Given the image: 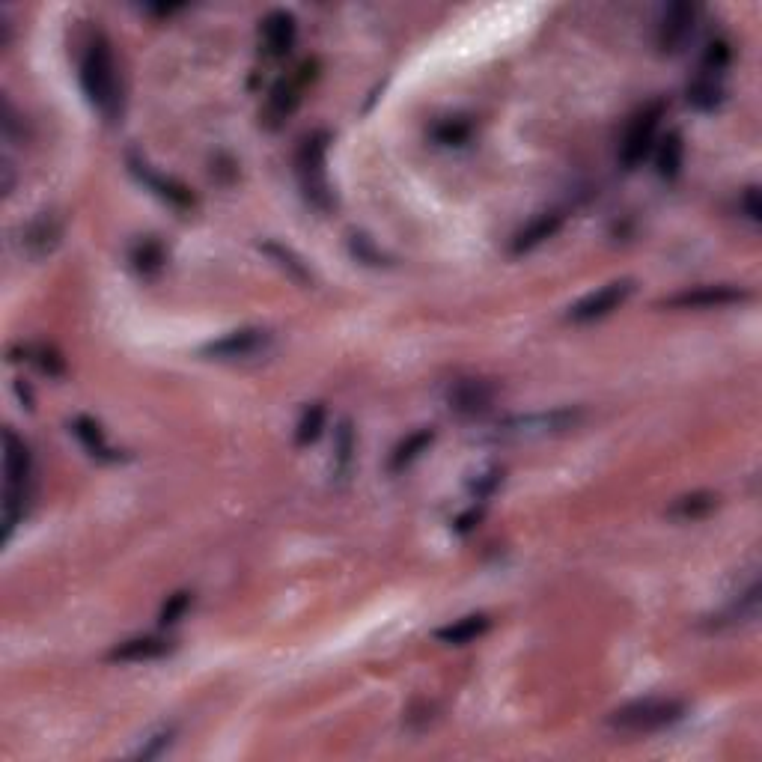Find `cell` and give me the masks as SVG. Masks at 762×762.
<instances>
[{
    "label": "cell",
    "instance_id": "5b68a950",
    "mask_svg": "<svg viewBox=\"0 0 762 762\" xmlns=\"http://www.w3.org/2000/svg\"><path fill=\"white\" fill-rule=\"evenodd\" d=\"M664 114H667L664 99H652L649 105H643L635 117L629 120L626 134H623V143H620V164H623V170H637L652 155Z\"/></svg>",
    "mask_w": 762,
    "mask_h": 762
},
{
    "label": "cell",
    "instance_id": "d6986e66",
    "mask_svg": "<svg viewBox=\"0 0 762 762\" xmlns=\"http://www.w3.org/2000/svg\"><path fill=\"white\" fill-rule=\"evenodd\" d=\"M685 102H688L694 111H703V114L718 111L721 102H724V78H712V75L697 72L694 81L685 87Z\"/></svg>",
    "mask_w": 762,
    "mask_h": 762
},
{
    "label": "cell",
    "instance_id": "7a4b0ae2",
    "mask_svg": "<svg viewBox=\"0 0 762 762\" xmlns=\"http://www.w3.org/2000/svg\"><path fill=\"white\" fill-rule=\"evenodd\" d=\"M328 143L331 134L328 131H313L301 140L298 152H295V173H298V185L304 200L319 209V212H331L334 209V191L328 182Z\"/></svg>",
    "mask_w": 762,
    "mask_h": 762
},
{
    "label": "cell",
    "instance_id": "4dcf8cb0",
    "mask_svg": "<svg viewBox=\"0 0 762 762\" xmlns=\"http://www.w3.org/2000/svg\"><path fill=\"white\" fill-rule=\"evenodd\" d=\"M468 137H471V126L465 120H444L435 128V140L444 146H462Z\"/></svg>",
    "mask_w": 762,
    "mask_h": 762
},
{
    "label": "cell",
    "instance_id": "8fae6325",
    "mask_svg": "<svg viewBox=\"0 0 762 762\" xmlns=\"http://www.w3.org/2000/svg\"><path fill=\"white\" fill-rule=\"evenodd\" d=\"M498 387L489 379H456L447 390V405L462 420H477L492 411Z\"/></svg>",
    "mask_w": 762,
    "mask_h": 762
},
{
    "label": "cell",
    "instance_id": "4fadbf2b",
    "mask_svg": "<svg viewBox=\"0 0 762 762\" xmlns=\"http://www.w3.org/2000/svg\"><path fill=\"white\" fill-rule=\"evenodd\" d=\"M63 239V221L54 212H42L33 221H27L18 233V251L27 254L30 259H42L48 256Z\"/></svg>",
    "mask_w": 762,
    "mask_h": 762
},
{
    "label": "cell",
    "instance_id": "83f0119b",
    "mask_svg": "<svg viewBox=\"0 0 762 762\" xmlns=\"http://www.w3.org/2000/svg\"><path fill=\"white\" fill-rule=\"evenodd\" d=\"M262 251L271 256V259H277V265H280L283 271H289V277H295L298 283H310V271H307V265H304L298 256L292 254L289 248H283V245H277V242H265V245H262Z\"/></svg>",
    "mask_w": 762,
    "mask_h": 762
},
{
    "label": "cell",
    "instance_id": "603a6c76",
    "mask_svg": "<svg viewBox=\"0 0 762 762\" xmlns=\"http://www.w3.org/2000/svg\"><path fill=\"white\" fill-rule=\"evenodd\" d=\"M715 507H718V495L715 492H691V495L676 498L670 504V509H667V515L679 518V521H700L709 512H715Z\"/></svg>",
    "mask_w": 762,
    "mask_h": 762
},
{
    "label": "cell",
    "instance_id": "5bb4252c",
    "mask_svg": "<svg viewBox=\"0 0 762 762\" xmlns=\"http://www.w3.org/2000/svg\"><path fill=\"white\" fill-rule=\"evenodd\" d=\"M259 39H262V51L268 57H286L298 39V21L292 12L286 9H271L262 21H259Z\"/></svg>",
    "mask_w": 762,
    "mask_h": 762
},
{
    "label": "cell",
    "instance_id": "4316f807",
    "mask_svg": "<svg viewBox=\"0 0 762 762\" xmlns=\"http://www.w3.org/2000/svg\"><path fill=\"white\" fill-rule=\"evenodd\" d=\"M131 262H134L137 274H143V277H155V274L164 268L167 254H164V248H161L155 239H143V242H137V245H134V251H131Z\"/></svg>",
    "mask_w": 762,
    "mask_h": 762
},
{
    "label": "cell",
    "instance_id": "ffe728a7",
    "mask_svg": "<svg viewBox=\"0 0 762 762\" xmlns=\"http://www.w3.org/2000/svg\"><path fill=\"white\" fill-rule=\"evenodd\" d=\"M685 164V140L679 131H667L655 149V170L664 182H673L682 173Z\"/></svg>",
    "mask_w": 762,
    "mask_h": 762
},
{
    "label": "cell",
    "instance_id": "52a82bcc",
    "mask_svg": "<svg viewBox=\"0 0 762 762\" xmlns=\"http://www.w3.org/2000/svg\"><path fill=\"white\" fill-rule=\"evenodd\" d=\"M584 411L581 408H554L542 414H524V417H509L498 426V435L504 438H545V435H560L569 432L581 423Z\"/></svg>",
    "mask_w": 762,
    "mask_h": 762
},
{
    "label": "cell",
    "instance_id": "6da1fadb",
    "mask_svg": "<svg viewBox=\"0 0 762 762\" xmlns=\"http://www.w3.org/2000/svg\"><path fill=\"white\" fill-rule=\"evenodd\" d=\"M78 78H81V90L87 96V102L99 111L102 120L117 123L123 117V78L117 69V57L114 48L108 42L105 33H93L81 51V66H78Z\"/></svg>",
    "mask_w": 762,
    "mask_h": 762
},
{
    "label": "cell",
    "instance_id": "1f68e13d",
    "mask_svg": "<svg viewBox=\"0 0 762 762\" xmlns=\"http://www.w3.org/2000/svg\"><path fill=\"white\" fill-rule=\"evenodd\" d=\"M188 605H191V593H173V596H167V602H164V608H161V614H158V620H161V626H173V623H179L182 620V614L188 611Z\"/></svg>",
    "mask_w": 762,
    "mask_h": 762
},
{
    "label": "cell",
    "instance_id": "cb8c5ba5",
    "mask_svg": "<svg viewBox=\"0 0 762 762\" xmlns=\"http://www.w3.org/2000/svg\"><path fill=\"white\" fill-rule=\"evenodd\" d=\"M432 441H435V432H432V429H417V432H411V435L390 453V471H393V474L405 471L414 459H420V453L429 450Z\"/></svg>",
    "mask_w": 762,
    "mask_h": 762
},
{
    "label": "cell",
    "instance_id": "9a60e30c",
    "mask_svg": "<svg viewBox=\"0 0 762 762\" xmlns=\"http://www.w3.org/2000/svg\"><path fill=\"white\" fill-rule=\"evenodd\" d=\"M560 227H563V215H560V212H542V215H536L533 221H527V224L512 236L509 251L515 256L530 254V251H536L539 245H545L548 239H554V236L560 233Z\"/></svg>",
    "mask_w": 762,
    "mask_h": 762
},
{
    "label": "cell",
    "instance_id": "3957f363",
    "mask_svg": "<svg viewBox=\"0 0 762 762\" xmlns=\"http://www.w3.org/2000/svg\"><path fill=\"white\" fill-rule=\"evenodd\" d=\"M3 474H6V489H3V542H9L15 524L24 518V504H27V483H30V447L24 438H18L12 429L3 432Z\"/></svg>",
    "mask_w": 762,
    "mask_h": 762
},
{
    "label": "cell",
    "instance_id": "e575fe53",
    "mask_svg": "<svg viewBox=\"0 0 762 762\" xmlns=\"http://www.w3.org/2000/svg\"><path fill=\"white\" fill-rule=\"evenodd\" d=\"M3 194H9L12 191V164H9V158H3Z\"/></svg>",
    "mask_w": 762,
    "mask_h": 762
},
{
    "label": "cell",
    "instance_id": "ac0fdd59",
    "mask_svg": "<svg viewBox=\"0 0 762 762\" xmlns=\"http://www.w3.org/2000/svg\"><path fill=\"white\" fill-rule=\"evenodd\" d=\"M72 432H75V438L84 444V450H87L93 459H99V462H120V459H123V453H117V450L108 444L105 429H102L93 417H87V414L75 417V420H72Z\"/></svg>",
    "mask_w": 762,
    "mask_h": 762
},
{
    "label": "cell",
    "instance_id": "30bf717a",
    "mask_svg": "<svg viewBox=\"0 0 762 762\" xmlns=\"http://www.w3.org/2000/svg\"><path fill=\"white\" fill-rule=\"evenodd\" d=\"M697 27V6L694 3H670L664 6L658 27H655V45L661 54H679Z\"/></svg>",
    "mask_w": 762,
    "mask_h": 762
},
{
    "label": "cell",
    "instance_id": "7402d4cb",
    "mask_svg": "<svg viewBox=\"0 0 762 762\" xmlns=\"http://www.w3.org/2000/svg\"><path fill=\"white\" fill-rule=\"evenodd\" d=\"M489 626H492V620H489L486 614H468V617L453 620L450 626L438 629L435 637H438L441 643H450V646H465V643H471V640L486 635Z\"/></svg>",
    "mask_w": 762,
    "mask_h": 762
},
{
    "label": "cell",
    "instance_id": "2e32d148",
    "mask_svg": "<svg viewBox=\"0 0 762 762\" xmlns=\"http://www.w3.org/2000/svg\"><path fill=\"white\" fill-rule=\"evenodd\" d=\"M128 164H131V173L140 179V182H146L161 200H167L170 206H176V209H191L194 206V197H191V191L182 185V182H176V179H170V176H158L155 170H149V164L146 161H140V158H128Z\"/></svg>",
    "mask_w": 762,
    "mask_h": 762
},
{
    "label": "cell",
    "instance_id": "d6a6232c",
    "mask_svg": "<svg viewBox=\"0 0 762 762\" xmlns=\"http://www.w3.org/2000/svg\"><path fill=\"white\" fill-rule=\"evenodd\" d=\"M504 483V471L501 468H489V471H483L477 480H471V495L474 498H489V495H495V489Z\"/></svg>",
    "mask_w": 762,
    "mask_h": 762
},
{
    "label": "cell",
    "instance_id": "8992f818",
    "mask_svg": "<svg viewBox=\"0 0 762 762\" xmlns=\"http://www.w3.org/2000/svg\"><path fill=\"white\" fill-rule=\"evenodd\" d=\"M316 78V60H307L301 63L292 75L280 78L271 93H268V102H265V111H262V126L265 128H280L301 105L304 99V90L307 84Z\"/></svg>",
    "mask_w": 762,
    "mask_h": 762
},
{
    "label": "cell",
    "instance_id": "d4e9b609",
    "mask_svg": "<svg viewBox=\"0 0 762 762\" xmlns=\"http://www.w3.org/2000/svg\"><path fill=\"white\" fill-rule=\"evenodd\" d=\"M730 63H733V48H730V42L727 39H712L709 45H706V51H703V57H700V72L703 75H712V78H724V72L730 69Z\"/></svg>",
    "mask_w": 762,
    "mask_h": 762
},
{
    "label": "cell",
    "instance_id": "484cf974",
    "mask_svg": "<svg viewBox=\"0 0 762 762\" xmlns=\"http://www.w3.org/2000/svg\"><path fill=\"white\" fill-rule=\"evenodd\" d=\"M325 417H328V411H325V405H322V402L307 405V408L301 411L298 426H295V444H298V447L313 444V441L322 435V429H325Z\"/></svg>",
    "mask_w": 762,
    "mask_h": 762
},
{
    "label": "cell",
    "instance_id": "f546056e",
    "mask_svg": "<svg viewBox=\"0 0 762 762\" xmlns=\"http://www.w3.org/2000/svg\"><path fill=\"white\" fill-rule=\"evenodd\" d=\"M170 745H173V727H164V730L152 733L149 739H143V745L134 751V757H137V760H155V757H161Z\"/></svg>",
    "mask_w": 762,
    "mask_h": 762
},
{
    "label": "cell",
    "instance_id": "836d02e7",
    "mask_svg": "<svg viewBox=\"0 0 762 762\" xmlns=\"http://www.w3.org/2000/svg\"><path fill=\"white\" fill-rule=\"evenodd\" d=\"M739 209H742V215H745L751 224H760L762 206H760V188H757V185H748V188L742 191V197H739Z\"/></svg>",
    "mask_w": 762,
    "mask_h": 762
},
{
    "label": "cell",
    "instance_id": "ba28073f",
    "mask_svg": "<svg viewBox=\"0 0 762 762\" xmlns=\"http://www.w3.org/2000/svg\"><path fill=\"white\" fill-rule=\"evenodd\" d=\"M635 292V280L632 277H623V280H611L605 286H599L596 292L584 295L578 304L569 307L566 319L575 322V325H587V322H596V319H605L611 316L614 310H620Z\"/></svg>",
    "mask_w": 762,
    "mask_h": 762
},
{
    "label": "cell",
    "instance_id": "f1b7e54d",
    "mask_svg": "<svg viewBox=\"0 0 762 762\" xmlns=\"http://www.w3.org/2000/svg\"><path fill=\"white\" fill-rule=\"evenodd\" d=\"M24 355L30 364H36L45 376H60L63 373V358L48 349V346H24Z\"/></svg>",
    "mask_w": 762,
    "mask_h": 762
},
{
    "label": "cell",
    "instance_id": "44dd1931",
    "mask_svg": "<svg viewBox=\"0 0 762 762\" xmlns=\"http://www.w3.org/2000/svg\"><path fill=\"white\" fill-rule=\"evenodd\" d=\"M355 453H358V435L352 420H340L337 432H334V477L337 480H349L352 468H355Z\"/></svg>",
    "mask_w": 762,
    "mask_h": 762
},
{
    "label": "cell",
    "instance_id": "277c9868",
    "mask_svg": "<svg viewBox=\"0 0 762 762\" xmlns=\"http://www.w3.org/2000/svg\"><path fill=\"white\" fill-rule=\"evenodd\" d=\"M688 712V706L682 700L673 697H643V700H632L620 709H614L608 715V727L620 730V733H635V736H646V733H658L664 727H673L676 721H682Z\"/></svg>",
    "mask_w": 762,
    "mask_h": 762
},
{
    "label": "cell",
    "instance_id": "9c48e42d",
    "mask_svg": "<svg viewBox=\"0 0 762 762\" xmlns=\"http://www.w3.org/2000/svg\"><path fill=\"white\" fill-rule=\"evenodd\" d=\"M751 301V292L733 283H715V286H694V289H682L676 295H667L664 301H658V307H670V310H718V307H733Z\"/></svg>",
    "mask_w": 762,
    "mask_h": 762
},
{
    "label": "cell",
    "instance_id": "7c38bea8",
    "mask_svg": "<svg viewBox=\"0 0 762 762\" xmlns=\"http://www.w3.org/2000/svg\"><path fill=\"white\" fill-rule=\"evenodd\" d=\"M271 343V334L265 328H239L224 334L221 340H212L200 349L203 358L212 361H248L254 355H262Z\"/></svg>",
    "mask_w": 762,
    "mask_h": 762
},
{
    "label": "cell",
    "instance_id": "e0dca14e",
    "mask_svg": "<svg viewBox=\"0 0 762 762\" xmlns=\"http://www.w3.org/2000/svg\"><path fill=\"white\" fill-rule=\"evenodd\" d=\"M167 652H173V643L167 637L143 635L117 643L108 652V661H152V658H164Z\"/></svg>",
    "mask_w": 762,
    "mask_h": 762
}]
</instances>
